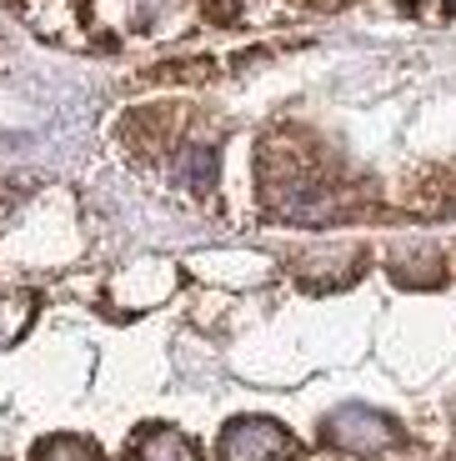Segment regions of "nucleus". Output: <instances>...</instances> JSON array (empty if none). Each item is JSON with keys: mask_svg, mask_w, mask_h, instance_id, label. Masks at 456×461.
Masks as SVG:
<instances>
[{"mask_svg": "<svg viewBox=\"0 0 456 461\" xmlns=\"http://www.w3.org/2000/svg\"><path fill=\"white\" fill-rule=\"evenodd\" d=\"M261 181H266V201L281 221L291 226H326L342 216V191L311 166L306 150L291 146H271L261 150Z\"/></svg>", "mask_w": 456, "mask_h": 461, "instance_id": "f257e3e1", "label": "nucleus"}, {"mask_svg": "<svg viewBox=\"0 0 456 461\" xmlns=\"http://www.w3.org/2000/svg\"><path fill=\"white\" fill-rule=\"evenodd\" d=\"M321 441L331 451H346V456H377V451H391L401 441L397 421L371 406H342L321 421Z\"/></svg>", "mask_w": 456, "mask_h": 461, "instance_id": "f03ea898", "label": "nucleus"}, {"mask_svg": "<svg viewBox=\"0 0 456 461\" xmlns=\"http://www.w3.org/2000/svg\"><path fill=\"white\" fill-rule=\"evenodd\" d=\"M216 456L221 461H286V456H296V441L271 416H236L221 431Z\"/></svg>", "mask_w": 456, "mask_h": 461, "instance_id": "7ed1b4c3", "label": "nucleus"}, {"mask_svg": "<svg viewBox=\"0 0 456 461\" xmlns=\"http://www.w3.org/2000/svg\"><path fill=\"white\" fill-rule=\"evenodd\" d=\"M131 461H201V451L176 427H141L131 441Z\"/></svg>", "mask_w": 456, "mask_h": 461, "instance_id": "20e7f679", "label": "nucleus"}, {"mask_svg": "<svg viewBox=\"0 0 456 461\" xmlns=\"http://www.w3.org/2000/svg\"><path fill=\"white\" fill-rule=\"evenodd\" d=\"M176 181L186 191H211L216 185V146H205V140H186L176 150Z\"/></svg>", "mask_w": 456, "mask_h": 461, "instance_id": "39448f33", "label": "nucleus"}, {"mask_svg": "<svg viewBox=\"0 0 456 461\" xmlns=\"http://www.w3.org/2000/svg\"><path fill=\"white\" fill-rule=\"evenodd\" d=\"M391 281H401V286H436L442 281V256L432 246H406V251L391 256Z\"/></svg>", "mask_w": 456, "mask_h": 461, "instance_id": "423d86ee", "label": "nucleus"}, {"mask_svg": "<svg viewBox=\"0 0 456 461\" xmlns=\"http://www.w3.org/2000/svg\"><path fill=\"white\" fill-rule=\"evenodd\" d=\"M301 266H306L301 281H306L311 291H336V286H346V281H356V256L351 251H326V256L301 261Z\"/></svg>", "mask_w": 456, "mask_h": 461, "instance_id": "0eeeda50", "label": "nucleus"}, {"mask_svg": "<svg viewBox=\"0 0 456 461\" xmlns=\"http://www.w3.org/2000/svg\"><path fill=\"white\" fill-rule=\"evenodd\" d=\"M31 461H101L86 437H46L31 451Z\"/></svg>", "mask_w": 456, "mask_h": 461, "instance_id": "6e6552de", "label": "nucleus"}, {"mask_svg": "<svg viewBox=\"0 0 456 461\" xmlns=\"http://www.w3.org/2000/svg\"><path fill=\"white\" fill-rule=\"evenodd\" d=\"M31 316H35V301L31 296H0V346L15 341Z\"/></svg>", "mask_w": 456, "mask_h": 461, "instance_id": "1a4fd4ad", "label": "nucleus"}]
</instances>
